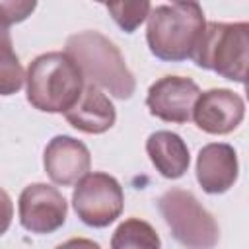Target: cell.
Segmentation results:
<instances>
[{"instance_id":"1","label":"cell","mask_w":249,"mask_h":249,"mask_svg":"<svg viewBox=\"0 0 249 249\" xmlns=\"http://www.w3.org/2000/svg\"><path fill=\"white\" fill-rule=\"evenodd\" d=\"M64 53L76 62L88 84H93L119 99L132 97L136 80L119 47L99 31H80L70 35Z\"/></svg>"},{"instance_id":"2","label":"cell","mask_w":249,"mask_h":249,"mask_svg":"<svg viewBox=\"0 0 249 249\" xmlns=\"http://www.w3.org/2000/svg\"><path fill=\"white\" fill-rule=\"evenodd\" d=\"M86 80L66 53L35 56L25 74L27 101L45 113H64L80 97Z\"/></svg>"},{"instance_id":"3","label":"cell","mask_w":249,"mask_h":249,"mask_svg":"<svg viewBox=\"0 0 249 249\" xmlns=\"http://www.w3.org/2000/svg\"><path fill=\"white\" fill-rule=\"evenodd\" d=\"M204 23V12L196 2L158 6L148 14L146 41L150 53L165 62L191 58Z\"/></svg>"},{"instance_id":"4","label":"cell","mask_w":249,"mask_h":249,"mask_svg":"<svg viewBox=\"0 0 249 249\" xmlns=\"http://www.w3.org/2000/svg\"><path fill=\"white\" fill-rule=\"evenodd\" d=\"M191 58L198 68L245 84L249 62V23L208 21L193 49Z\"/></svg>"},{"instance_id":"5","label":"cell","mask_w":249,"mask_h":249,"mask_svg":"<svg viewBox=\"0 0 249 249\" xmlns=\"http://www.w3.org/2000/svg\"><path fill=\"white\" fill-rule=\"evenodd\" d=\"M158 210L163 216L171 235L185 247H214L220 237L214 216L185 189H169L158 198Z\"/></svg>"},{"instance_id":"6","label":"cell","mask_w":249,"mask_h":249,"mask_svg":"<svg viewBox=\"0 0 249 249\" xmlns=\"http://www.w3.org/2000/svg\"><path fill=\"white\" fill-rule=\"evenodd\" d=\"M72 206L78 218L89 228H107L124 206V193L119 181L107 173H86L72 193Z\"/></svg>"},{"instance_id":"7","label":"cell","mask_w":249,"mask_h":249,"mask_svg":"<svg viewBox=\"0 0 249 249\" xmlns=\"http://www.w3.org/2000/svg\"><path fill=\"white\" fill-rule=\"evenodd\" d=\"M19 224L31 233H53L66 222V200L60 191L47 183L27 185L18 200Z\"/></svg>"},{"instance_id":"8","label":"cell","mask_w":249,"mask_h":249,"mask_svg":"<svg viewBox=\"0 0 249 249\" xmlns=\"http://www.w3.org/2000/svg\"><path fill=\"white\" fill-rule=\"evenodd\" d=\"M200 95V88L191 78L165 76L154 82L146 95L150 113L165 123H189L193 107Z\"/></svg>"},{"instance_id":"9","label":"cell","mask_w":249,"mask_h":249,"mask_svg":"<svg viewBox=\"0 0 249 249\" xmlns=\"http://www.w3.org/2000/svg\"><path fill=\"white\" fill-rule=\"evenodd\" d=\"M245 117V101L231 89L214 88L200 91L193 119L196 126L208 134H230L235 130Z\"/></svg>"},{"instance_id":"10","label":"cell","mask_w":249,"mask_h":249,"mask_svg":"<svg viewBox=\"0 0 249 249\" xmlns=\"http://www.w3.org/2000/svg\"><path fill=\"white\" fill-rule=\"evenodd\" d=\"M43 165L54 185L70 187L76 185L89 171L91 156L82 140L58 134L47 144Z\"/></svg>"},{"instance_id":"11","label":"cell","mask_w":249,"mask_h":249,"mask_svg":"<svg viewBox=\"0 0 249 249\" xmlns=\"http://www.w3.org/2000/svg\"><path fill=\"white\" fill-rule=\"evenodd\" d=\"M239 173L237 154L230 144L212 142L196 156V181L208 195H222L233 187Z\"/></svg>"},{"instance_id":"12","label":"cell","mask_w":249,"mask_h":249,"mask_svg":"<svg viewBox=\"0 0 249 249\" xmlns=\"http://www.w3.org/2000/svg\"><path fill=\"white\" fill-rule=\"evenodd\" d=\"M64 119L78 130L86 134H101L107 132L117 119L115 107L111 99L101 91V88L93 84H84L80 97L74 101L70 109H66Z\"/></svg>"},{"instance_id":"13","label":"cell","mask_w":249,"mask_h":249,"mask_svg":"<svg viewBox=\"0 0 249 249\" xmlns=\"http://www.w3.org/2000/svg\"><path fill=\"white\" fill-rule=\"evenodd\" d=\"M146 152L154 167L165 179H179L189 169L191 163L189 148L185 140L171 130L152 132L146 140Z\"/></svg>"},{"instance_id":"14","label":"cell","mask_w":249,"mask_h":249,"mask_svg":"<svg viewBox=\"0 0 249 249\" xmlns=\"http://www.w3.org/2000/svg\"><path fill=\"white\" fill-rule=\"evenodd\" d=\"M160 237L156 230L138 218H128L124 220L113 233L111 247L113 249H128V247H146V249H158Z\"/></svg>"},{"instance_id":"15","label":"cell","mask_w":249,"mask_h":249,"mask_svg":"<svg viewBox=\"0 0 249 249\" xmlns=\"http://www.w3.org/2000/svg\"><path fill=\"white\" fill-rule=\"evenodd\" d=\"M105 6L124 33H134L150 14V0H107Z\"/></svg>"},{"instance_id":"16","label":"cell","mask_w":249,"mask_h":249,"mask_svg":"<svg viewBox=\"0 0 249 249\" xmlns=\"http://www.w3.org/2000/svg\"><path fill=\"white\" fill-rule=\"evenodd\" d=\"M25 72L18 54L14 53L12 37L0 39V95H12L21 89Z\"/></svg>"},{"instance_id":"17","label":"cell","mask_w":249,"mask_h":249,"mask_svg":"<svg viewBox=\"0 0 249 249\" xmlns=\"http://www.w3.org/2000/svg\"><path fill=\"white\" fill-rule=\"evenodd\" d=\"M37 8V0H0V23L10 27L27 19Z\"/></svg>"},{"instance_id":"18","label":"cell","mask_w":249,"mask_h":249,"mask_svg":"<svg viewBox=\"0 0 249 249\" xmlns=\"http://www.w3.org/2000/svg\"><path fill=\"white\" fill-rule=\"evenodd\" d=\"M12 218H14V204H12V198L10 195L0 189V235H4L12 224Z\"/></svg>"},{"instance_id":"19","label":"cell","mask_w":249,"mask_h":249,"mask_svg":"<svg viewBox=\"0 0 249 249\" xmlns=\"http://www.w3.org/2000/svg\"><path fill=\"white\" fill-rule=\"evenodd\" d=\"M171 2H175V4H187V2H196V0H171Z\"/></svg>"},{"instance_id":"20","label":"cell","mask_w":249,"mask_h":249,"mask_svg":"<svg viewBox=\"0 0 249 249\" xmlns=\"http://www.w3.org/2000/svg\"><path fill=\"white\" fill-rule=\"evenodd\" d=\"M95 2H101V4H105V2H107V0H95Z\"/></svg>"}]
</instances>
